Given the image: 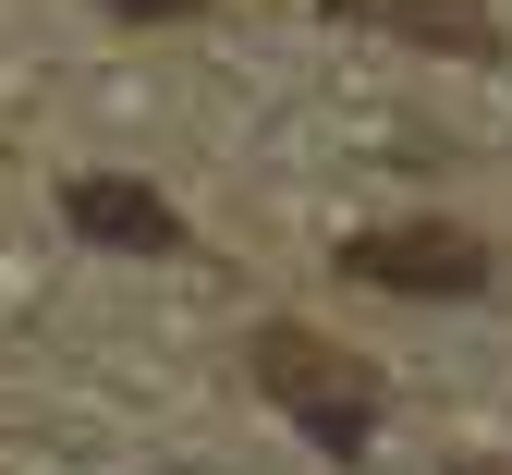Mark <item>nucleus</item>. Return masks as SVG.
Instances as JSON below:
<instances>
[{
  "instance_id": "1",
  "label": "nucleus",
  "mask_w": 512,
  "mask_h": 475,
  "mask_svg": "<svg viewBox=\"0 0 512 475\" xmlns=\"http://www.w3.org/2000/svg\"><path fill=\"white\" fill-rule=\"evenodd\" d=\"M244 366H256V390H269L281 415H293L317 451H330V463H366V451H378V378H366L354 354H330L317 329L269 317V329L244 342Z\"/></svg>"
},
{
  "instance_id": "2",
  "label": "nucleus",
  "mask_w": 512,
  "mask_h": 475,
  "mask_svg": "<svg viewBox=\"0 0 512 475\" xmlns=\"http://www.w3.org/2000/svg\"><path fill=\"white\" fill-rule=\"evenodd\" d=\"M342 268L366 293H488V244L452 220H403V232H354Z\"/></svg>"
},
{
  "instance_id": "3",
  "label": "nucleus",
  "mask_w": 512,
  "mask_h": 475,
  "mask_svg": "<svg viewBox=\"0 0 512 475\" xmlns=\"http://www.w3.org/2000/svg\"><path fill=\"white\" fill-rule=\"evenodd\" d=\"M61 220H74L86 244H110V256H183V220H171V195H147V183H110V171L61 183Z\"/></svg>"
},
{
  "instance_id": "4",
  "label": "nucleus",
  "mask_w": 512,
  "mask_h": 475,
  "mask_svg": "<svg viewBox=\"0 0 512 475\" xmlns=\"http://www.w3.org/2000/svg\"><path fill=\"white\" fill-rule=\"evenodd\" d=\"M342 13H391L403 37H427V49H452V61H488V49H500V25H488V0H342Z\"/></svg>"
},
{
  "instance_id": "5",
  "label": "nucleus",
  "mask_w": 512,
  "mask_h": 475,
  "mask_svg": "<svg viewBox=\"0 0 512 475\" xmlns=\"http://www.w3.org/2000/svg\"><path fill=\"white\" fill-rule=\"evenodd\" d=\"M110 13H135V25H196L208 0H110Z\"/></svg>"
}]
</instances>
